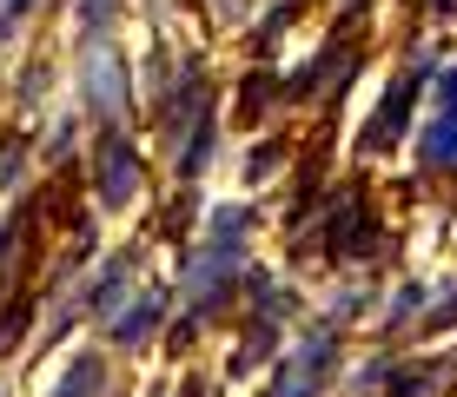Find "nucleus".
<instances>
[{"label":"nucleus","instance_id":"1","mask_svg":"<svg viewBox=\"0 0 457 397\" xmlns=\"http://www.w3.org/2000/svg\"><path fill=\"white\" fill-rule=\"evenodd\" d=\"M325 364H332V331H319V338L305 344V358H292L286 391H278V397H312V391H319V377H325Z\"/></svg>","mask_w":457,"mask_h":397},{"label":"nucleus","instance_id":"2","mask_svg":"<svg viewBox=\"0 0 457 397\" xmlns=\"http://www.w3.org/2000/svg\"><path fill=\"white\" fill-rule=\"evenodd\" d=\"M424 166H431V172L457 166V113H451V106L431 120V133H424Z\"/></svg>","mask_w":457,"mask_h":397},{"label":"nucleus","instance_id":"3","mask_svg":"<svg viewBox=\"0 0 457 397\" xmlns=\"http://www.w3.org/2000/svg\"><path fill=\"white\" fill-rule=\"evenodd\" d=\"M100 193H106V205H126V199H133V153H126V146H106V179H100Z\"/></svg>","mask_w":457,"mask_h":397},{"label":"nucleus","instance_id":"4","mask_svg":"<svg viewBox=\"0 0 457 397\" xmlns=\"http://www.w3.org/2000/svg\"><path fill=\"white\" fill-rule=\"evenodd\" d=\"M153 318H160V298H139L133 311H120V331H113V338H120V344H139V338L153 331Z\"/></svg>","mask_w":457,"mask_h":397},{"label":"nucleus","instance_id":"5","mask_svg":"<svg viewBox=\"0 0 457 397\" xmlns=\"http://www.w3.org/2000/svg\"><path fill=\"white\" fill-rule=\"evenodd\" d=\"M54 397H100V364H93V358H80V364L67 371V385H60Z\"/></svg>","mask_w":457,"mask_h":397},{"label":"nucleus","instance_id":"6","mask_svg":"<svg viewBox=\"0 0 457 397\" xmlns=\"http://www.w3.org/2000/svg\"><path fill=\"white\" fill-rule=\"evenodd\" d=\"M27 0H0V27H13V13H21Z\"/></svg>","mask_w":457,"mask_h":397}]
</instances>
